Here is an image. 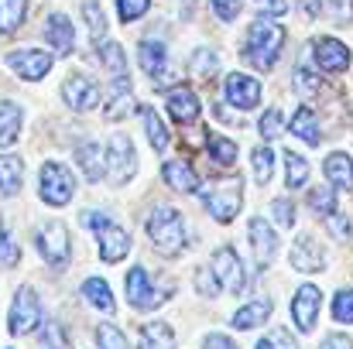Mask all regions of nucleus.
Returning <instances> with one entry per match:
<instances>
[{
    "instance_id": "obj_43",
    "label": "nucleus",
    "mask_w": 353,
    "mask_h": 349,
    "mask_svg": "<svg viewBox=\"0 0 353 349\" xmlns=\"http://www.w3.org/2000/svg\"><path fill=\"white\" fill-rule=\"evenodd\" d=\"M97 343H100V349H127V339L120 336V329H114L110 322H103L97 329Z\"/></svg>"
},
{
    "instance_id": "obj_25",
    "label": "nucleus",
    "mask_w": 353,
    "mask_h": 349,
    "mask_svg": "<svg viewBox=\"0 0 353 349\" xmlns=\"http://www.w3.org/2000/svg\"><path fill=\"white\" fill-rule=\"evenodd\" d=\"M21 123H24V114L17 103H0V147H10L21 137Z\"/></svg>"
},
{
    "instance_id": "obj_32",
    "label": "nucleus",
    "mask_w": 353,
    "mask_h": 349,
    "mask_svg": "<svg viewBox=\"0 0 353 349\" xmlns=\"http://www.w3.org/2000/svg\"><path fill=\"white\" fill-rule=\"evenodd\" d=\"M206 147H210V158H213V165H223V168H230L236 161V144L230 137H220V134H213L210 140H206Z\"/></svg>"
},
{
    "instance_id": "obj_18",
    "label": "nucleus",
    "mask_w": 353,
    "mask_h": 349,
    "mask_svg": "<svg viewBox=\"0 0 353 349\" xmlns=\"http://www.w3.org/2000/svg\"><path fill=\"white\" fill-rule=\"evenodd\" d=\"M168 114H172V120H179V123L199 120V114H203L199 96H196L189 86H175V89L168 93Z\"/></svg>"
},
{
    "instance_id": "obj_40",
    "label": "nucleus",
    "mask_w": 353,
    "mask_h": 349,
    "mask_svg": "<svg viewBox=\"0 0 353 349\" xmlns=\"http://www.w3.org/2000/svg\"><path fill=\"white\" fill-rule=\"evenodd\" d=\"M216 65H220V62H216V55H213L210 48H199V52L192 55V76H196V79H210V76L216 72Z\"/></svg>"
},
{
    "instance_id": "obj_4",
    "label": "nucleus",
    "mask_w": 353,
    "mask_h": 349,
    "mask_svg": "<svg viewBox=\"0 0 353 349\" xmlns=\"http://www.w3.org/2000/svg\"><path fill=\"white\" fill-rule=\"evenodd\" d=\"M41 199L48 202V206H65L72 195H76V178H72V171L65 168V165H59V161H45L41 165Z\"/></svg>"
},
{
    "instance_id": "obj_30",
    "label": "nucleus",
    "mask_w": 353,
    "mask_h": 349,
    "mask_svg": "<svg viewBox=\"0 0 353 349\" xmlns=\"http://www.w3.org/2000/svg\"><path fill=\"white\" fill-rule=\"evenodd\" d=\"M76 161H79V168H83L86 182H100V175H103V165H100V147H97L93 140L76 147Z\"/></svg>"
},
{
    "instance_id": "obj_2",
    "label": "nucleus",
    "mask_w": 353,
    "mask_h": 349,
    "mask_svg": "<svg viewBox=\"0 0 353 349\" xmlns=\"http://www.w3.org/2000/svg\"><path fill=\"white\" fill-rule=\"evenodd\" d=\"M148 236L168 257H175V253L185 250V226H182V216L175 209H154L148 216Z\"/></svg>"
},
{
    "instance_id": "obj_15",
    "label": "nucleus",
    "mask_w": 353,
    "mask_h": 349,
    "mask_svg": "<svg viewBox=\"0 0 353 349\" xmlns=\"http://www.w3.org/2000/svg\"><path fill=\"white\" fill-rule=\"evenodd\" d=\"M247 236H250V250H254L257 267H268L274 260V253H278V233L271 230L264 220H250Z\"/></svg>"
},
{
    "instance_id": "obj_55",
    "label": "nucleus",
    "mask_w": 353,
    "mask_h": 349,
    "mask_svg": "<svg viewBox=\"0 0 353 349\" xmlns=\"http://www.w3.org/2000/svg\"><path fill=\"white\" fill-rule=\"evenodd\" d=\"M48 349H55V346H48Z\"/></svg>"
},
{
    "instance_id": "obj_5",
    "label": "nucleus",
    "mask_w": 353,
    "mask_h": 349,
    "mask_svg": "<svg viewBox=\"0 0 353 349\" xmlns=\"http://www.w3.org/2000/svg\"><path fill=\"white\" fill-rule=\"evenodd\" d=\"M41 326V305H38V295L34 288H17L14 295V305H10V315H7V329L14 336H28Z\"/></svg>"
},
{
    "instance_id": "obj_37",
    "label": "nucleus",
    "mask_w": 353,
    "mask_h": 349,
    "mask_svg": "<svg viewBox=\"0 0 353 349\" xmlns=\"http://www.w3.org/2000/svg\"><path fill=\"white\" fill-rule=\"evenodd\" d=\"M250 158H254V178H257V185H268L271 182V168H274V154L268 147H257Z\"/></svg>"
},
{
    "instance_id": "obj_39",
    "label": "nucleus",
    "mask_w": 353,
    "mask_h": 349,
    "mask_svg": "<svg viewBox=\"0 0 353 349\" xmlns=\"http://www.w3.org/2000/svg\"><path fill=\"white\" fill-rule=\"evenodd\" d=\"M17 260H21V250H17L14 236L7 233L3 220H0V267H17Z\"/></svg>"
},
{
    "instance_id": "obj_44",
    "label": "nucleus",
    "mask_w": 353,
    "mask_h": 349,
    "mask_svg": "<svg viewBox=\"0 0 353 349\" xmlns=\"http://www.w3.org/2000/svg\"><path fill=\"white\" fill-rule=\"evenodd\" d=\"M148 3L151 0H117V7H120V21L123 24H130V21H137L144 10H148Z\"/></svg>"
},
{
    "instance_id": "obj_42",
    "label": "nucleus",
    "mask_w": 353,
    "mask_h": 349,
    "mask_svg": "<svg viewBox=\"0 0 353 349\" xmlns=\"http://www.w3.org/2000/svg\"><path fill=\"white\" fill-rule=\"evenodd\" d=\"M333 319L336 322H353V288H343L336 298H333Z\"/></svg>"
},
{
    "instance_id": "obj_35",
    "label": "nucleus",
    "mask_w": 353,
    "mask_h": 349,
    "mask_svg": "<svg viewBox=\"0 0 353 349\" xmlns=\"http://www.w3.org/2000/svg\"><path fill=\"white\" fill-rule=\"evenodd\" d=\"M100 62H103V69H107L110 76H117V79L127 76V62H123L120 45H100Z\"/></svg>"
},
{
    "instance_id": "obj_28",
    "label": "nucleus",
    "mask_w": 353,
    "mask_h": 349,
    "mask_svg": "<svg viewBox=\"0 0 353 349\" xmlns=\"http://www.w3.org/2000/svg\"><path fill=\"white\" fill-rule=\"evenodd\" d=\"M83 295H86V302H90L93 308H100V312H114V291H110V284H107L103 277H90V281H83Z\"/></svg>"
},
{
    "instance_id": "obj_38",
    "label": "nucleus",
    "mask_w": 353,
    "mask_h": 349,
    "mask_svg": "<svg viewBox=\"0 0 353 349\" xmlns=\"http://www.w3.org/2000/svg\"><path fill=\"white\" fill-rule=\"evenodd\" d=\"M309 206H312L319 216H333V213H336V192H333V189H312V192H309Z\"/></svg>"
},
{
    "instance_id": "obj_17",
    "label": "nucleus",
    "mask_w": 353,
    "mask_h": 349,
    "mask_svg": "<svg viewBox=\"0 0 353 349\" xmlns=\"http://www.w3.org/2000/svg\"><path fill=\"white\" fill-rule=\"evenodd\" d=\"M292 267H295V271H305V274L323 271V267H326L323 246H319L312 236H299V240L292 243Z\"/></svg>"
},
{
    "instance_id": "obj_8",
    "label": "nucleus",
    "mask_w": 353,
    "mask_h": 349,
    "mask_svg": "<svg viewBox=\"0 0 353 349\" xmlns=\"http://www.w3.org/2000/svg\"><path fill=\"white\" fill-rule=\"evenodd\" d=\"M107 168H110L114 185H127L137 175V154H134V144L123 134H114V140L107 147Z\"/></svg>"
},
{
    "instance_id": "obj_51",
    "label": "nucleus",
    "mask_w": 353,
    "mask_h": 349,
    "mask_svg": "<svg viewBox=\"0 0 353 349\" xmlns=\"http://www.w3.org/2000/svg\"><path fill=\"white\" fill-rule=\"evenodd\" d=\"M203 349H236V343L230 339V336H220V332H213V336H206Z\"/></svg>"
},
{
    "instance_id": "obj_19",
    "label": "nucleus",
    "mask_w": 353,
    "mask_h": 349,
    "mask_svg": "<svg viewBox=\"0 0 353 349\" xmlns=\"http://www.w3.org/2000/svg\"><path fill=\"white\" fill-rule=\"evenodd\" d=\"M161 175H165L168 189H175V192H196L199 189V175L189 161H165Z\"/></svg>"
},
{
    "instance_id": "obj_52",
    "label": "nucleus",
    "mask_w": 353,
    "mask_h": 349,
    "mask_svg": "<svg viewBox=\"0 0 353 349\" xmlns=\"http://www.w3.org/2000/svg\"><path fill=\"white\" fill-rule=\"evenodd\" d=\"M45 343H48V346L65 349V339H62V329H59L55 322H48V326H45Z\"/></svg>"
},
{
    "instance_id": "obj_16",
    "label": "nucleus",
    "mask_w": 353,
    "mask_h": 349,
    "mask_svg": "<svg viewBox=\"0 0 353 349\" xmlns=\"http://www.w3.org/2000/svg\"><path fill=\"white\" fill-rule=\"evenodd\" d=\"M261 100V83L243 76V72H234L227 76V103L236 107V110H254Z\"/></svg>"
},
{
    "instance_id": "obj_22",
    "label": "nucleus",
    "mask_w": 353,
    "mask_h": 349,
    "mask_svg": "<svg viewBox=\"0 0 353 349\" xmlns=\"http://www.w3.org/2000/svg\"><path fill=\"white\" fill-rule=\"evenodd\" d=\"M45 38L52 41V48L59 55H69L72 52V24H69V17L65 14H52L48 24H45Z\"/></svg>"
},
{
    "instance_id": "obj_9",
    "label": "nucleus",
    "mask_w": 353,
    "mask_h": 349,
    "mask_svg": "<svg viewBox=\"0 0 353 349\" xmlns=\"http://www.w3.org/2000/svg\"><path fill=\"white\" fill-rule=\"evenodd\" d=\"M168 295H172V288H161V291H154V288H151V281H148V271H144V267H130V271H127V298H130V305H134V308L151 312V308H158Z\"/></svg>"
},
{
    "instance_id": "obj_26",
    "label": "nucleus",
    "mask_w": 353,
    "mask_h": 349,
    "mask_svg": "<svg viewBox=\"0 0 353 349\" xmlns=\"http://www.w3.org/2000/svg\"><path fill=\"white\" fill-rule=\"evenodd\" d=\"M141 349H175V332L168 322H148L141 329Z\"/></svg>"
},
{
    "instance_id": "obj_20",
    "label": "nucleus",
    "mask_w": 353,
    "mask_h": 349,
    "mask_svg": "<svg viewBox=\"0 0 353 349\" xmlns=\"http://www.w3.org/2000/svg\"><path fill=\"white\" fill-rule=\"evenodd\" d=\"M137 62H141V69H144L151 79H161L165 69H168V48L158 45V41H141V48H137Z\"/></svg>"
},
{
    "instance_id": "obj_50",
    "label": "nucleus",
    "mask_w": 353,
    "mask_h": 349,
    "mask_svg": "<svg viewBox=\"0 0 353 349\" xmlns=\"http://www.w3.org/2000/svg\"><path fill=\"white\" fill-rule=\"evenodd\" d=\"M254 7L264 10V14H285L288 10V0H254Z\"/></svg>"
},
{
    "instance_id": "obj_27",
    "label": "nucleus",
    "mask_w": 353,
    "mask_h": 349,
    "mask_svg": "<svg viewBox=\"0 0 353 349\" xmlns=\"http://www.w3.org/2000/svg\"><path fill=\"white\" fill-rule=\"evenodd\" d=\"M292 134H295L299 140H305V144H319V140H323L319 120H316V114H312L309 107H299V114L292 116Z\"/></svg>"
},
{
    "instance_id": "obj_23",
    "label": "nucleus",
    "mask_w": 353,
    "mask_h": 349,
    "mask_svg": "<svg viewBox=\"0 0 353 349\" xmlns=\"http://www.w3.org/2000/svg\"><path fill=\"white\" fill-rule=\"evenodd\" d=\"M268 319H271V302H268V298H257V302L236 308L234 329H257V326H264Z\"/></svg>"
},
{
    "instance_id": "obj_46",
    "label": "nucleus",
    "mask_w": 353,
    "mask_h": 349,
    "mask_svg": "<svg viewBox=\"0 0 353 349\" xmlns=\"http://www.w3.org/2000/svg\"><path fill=\"white\" fill-rule=\"evenodd\" d=\"M213 3V14L227 24V21H236V14H240V0H210Z\"/></svg>"
},
{
    "instance_id": "obj_24",
    "label": "nucleus",
    "mask_w": 353,
    "mask_h": 349,
    "mask_svg": "<svg viewBox=\"0 0 353 349\" xmlns=\"http://www.w3.org/2000/svg\"><path fill=\"white\" fill-rule=\"evenodd\" d=\"M24 182V161L14 154H0V192L3 195H17Z\"/></svg>"
},
{
    "instance_id": "obj_1",
    "label": "nucleus",
    "mask_w": 353,
    "mask_h": 349,
    "mask_svg": "<svg viewBox=\"0 0 353 349\" xmlns=\"http://www.w3.org/2000/svg\"><path fill=\"white\" fill-rule=\"evenodd\" d=\"M281 45H285V28L274 24V21H254L250 31H247V52L243 59L254 62L257 69H271L281 55Z\"/></svg>"
},
{
    "instance_id": "obj_45",
    "label": "nucleus",
    "mask_w": 353,
    "mask_h": 349,
    "mask_svg": "<svg viewBox=\"0 0 353 349\" xmlns=\"http://www.w3.org/2000/svg\"><path fill=\"white\" fill-rule=\"evenodd\" d=\"M271 213H274L278 226H292V223H295V206H292L288 199H278V202H271Z\"/></svg>"
},
{
    "instance_id": "obj_53",
    "label": "nucleus",
    "mask_w": 353,
    "mask_h": 349,
    "mask_svg": "<svg viewBox=\"0 0 353 349\" xmlns=\"http://www.w3.org/2000/svg\"><path fill=\"white\" fill-rule=\"evenodd\" d=\"M323 349H353V343H350V336H326V343H323Z\"/></svg>"
},
{
    "instance_id": "obj_47",
    "label": "nucleus",
    "mask_w": 353,
    "mask_h": 349,
    "mask_svg": "<svg viewBox=\"0 0 353 349\" xmlns=\"http://www.w3.org/2000/svg\"><path fill=\"white\" fill-rule=\"evenodd\" d=\"M257 349H295V339L288 336V332H271V336H264L261 343H257Z\"/></svg>"
},
{
    "instance_id": "obj_29",
    "label": "nucleus",
    "mask_w": 353,
    "mask_h": 349,
    "mask_svg": "<svg viewBox=\"0 0 353 349\" xmlns=\"http://www.w3.org/2000/svg\"><path fill=\"white\" fill-rule=\"evenodd\" d=\"M28 0H0V34H14L24 24Z\"/></svg>"
},
{
    "instance_id": "obj_7",
    "label": "nucleus",
    "mask_w": 353,
    "mask_h": 349,
    "mask_svg": "<svg viewBox=\"0 0 353 349\" xmlns=\"http://www.w3.org/2000/svg\"><path fill=\"white\" fill-rule=\"evenodd\" d=\"M34 246L38 253L52 264V267H65L69 264V233L59 220H48L34 230Z\"/></svg>"
},
{
    "instance_id": "obj_48",
    "label": "nucleus",
    "mask_w": 353,
    "mask_h": 349,
    "mask_svg": "<svg viewBox=\"0 0 353 349\" xmlns=\"http://www.w3.org/2000/svg\"><path fill=\"white\" fill-rule=\"evenodd\" d=\"M295 89H299L302 96H312V93L319 89V79H316L309 69H299V72H295Z\"/></svg>"
},
{
    "instance_id": "obj_12",
    "label": "nucleus",
    "mask_w": 353,
    "mask_h": 349,
    "mask_svg": "<svg viewBox=\"0 0 353 349\" xmlns=\"http://www.w3.org/2000/svg\"><path fill=\"white\" fill-rule=\"evenodd\" d=\"M319 305H323V295L316 284H302L292 298V319L299 326V332H312L316 329V319H319Z\"/></svg>"
},
{
    "instance_id": "obj_14",
    "label": "nucleus",
    "mask_w": 353,
    "mask_h": 349,
    "mask_svg": "<svg viewBox=\"0 0 353 349\" xmlns=\"http://www.w3.org/2000/svg\"><path fill=\"white\" fill-rule=\"evenodd\" d=\"M316 52V65L323 69V72H347L350 69V48L343 45V41H336V38H319L316 45H312Z\"/></svg>"
},
{
    "instance_id": "obj_10",
    "label": "nucleus",
    "mask_w": 353,
    "mask_h": 349,
    "mask_svg": "<svg viewBox=\"0 0 353 349\" xmlns=\"http://www.w3.org/2000/svg\"><path fill=\"white\" fill-rule=\"evenodd\" d=\"M52 52H38V48H17L3 59V65L10 72H17L21 79H45L48 69H52Z\"/></svg>"
},
{
    "instance_id": "obj_31",
    "label": "nucleus",
    "mask_w": 353,
    "mask_h": 349,
    "mask_svg": "<svg viewBox=\"0 0 353 349\" xmlns=\"http://www.w3.org/2000/svg\"><path fill=\"white\" fill-rule=\"evenodd\" d=\"M141 116H144V127H148V140H151V147H154L158 154H165V151H168V130H165L161 116L154 114V107H141Z\"/></svg>"
},
{
    "instance_id": "obj_54",
    "label": "nucleus",
    "mask_w": 353,
    "mask_h": 349,
    "mask_svg": "<svg viewBox=\"0 0 353 349\" xmlns=\"http://www.w3.org/2000/svg\"><path fill=\"white\" fill-rule=\"evenodd\" d=\"M330 230L336 233V236H343V240H347V236H350V223H347L343 216H333V220H330Z\"/></svg>"
},
{
    "instance_id": "obj_33",
    "label": "nucleus",
    "mask_w": 353,
    "mask_h": 349,
    "mask_svg": "<svg viewBox=\"0 0 353 349\" xmlns=\"http://www.w3.org/2000/svg\"><path fill=\"white\" fill-rule=\"evenodd\" d=\"M134 110H137V100L130 96L127 83H120V93L114 96V100H110V107H107V114H103V116H107V120L114 123V120H123V116H130Z\"/></svg>"
},
{
    "instance_id": "obj_41",
    "label": "nucleus",
    "mask_w": 353,
    "mask_h": 349,
    "mask_svg": "<svg viewBox=\"0 0 353 349\" xmlns=\"http://www.w3.org/2000/svg\"><path fill=\"white\" fill-rule=\"evenodd\" d=\"M281 127H285V114H281V107L264 110V116H261V137H264V140H274V137L281 134Z\"/></svg>"
},
{
    "instance_id": "obj_49",
    "label": "nucleus",
    "mask_w": 353,
    "mask_h": 349,
    "mask_svg": "<svg viewBox=\"0 0 353 349\" xmlns=\"http://www.w3.org/2000/svg\"><path fill=\"white\" fill-rule=\"evenodd\" d=\"M196 288H199L206 298H213V295H216V284H213L210 271H196Z\"/></svg>"
},
{
    "instance_id": "obj_21",
    "label": "nucleus",
    "mask_w": 353,
    "mask_h": 349,
    "mask_svg": "<svg viewBox=\"0 0 353 349\" xmlns=\"http://www.w3.org/2000/svg\"><path fill=\"white\" fill-rule=\"evenodd\" d=\"M326 178L333 182V189H353V158L343 151H333L323 165Z\"/></svg>"
},
{
    "instance_id": "obj_11",
    "label": "nucleus",
    "mask_w": 353,
    "mask_h": 349,
    "mask_svg": "<svg viewBox=\"0 0 353 349\" xmlns=\"http://www.w3.org/2000/svg\"><path fill=\"white\" fill-rule=\"evenodd\" d=\"M213 274H216V281H220L230 295H240L243 284H247L243 264H240V257H236L234 246H220V250L213 253Z\"/></svg>"
},
{
    "instance_id": "obj_36",
    "label": "nucleus",
    "mask_w": 353,
    "mask_h": 349,
    "mask_svg": "<svg viewBox=\"0 0 353 349\" xmlns=\"http://www.w3.org/2000/svg\"><path fill=\"white\" fill-rule=\"evenodd\" d=\"M83 17L90 21V34H93V41H103V34H107V17H103V10H100L97 0H86V3H83Z\"/></svg>"
},
{
    "instance_id": "obj_34",
    "label": "nucleus",
    "mask_w": 353,
    "mask_h": 349,
    "mask_svg": "<svg viewBox=\"0 0 353 349\" xmlns=\"http://www.w3.org/2000/svg\"><path fill=\"white\" fill-rule=\"evenodd\" d=\"M285 165H288V178H285L288 189H302L305 178H309V161L295 151H285Z\"/></svg>"
},
{
    "instance_id": "obj_13",
    "label": "nucleus",
    "mask_w": 353,
    "mask_h": 349,
    "mask_svg": "<svg viewBox=\"0 0 353 349\" xmlns=\"http://www.w3.org/2000/svg\"><path fill=\"white\" fill-rule=\"evenodd\" d=\"M62 100L72 107V110H93L97 107V100H100V89H97V83L90 79V76H69L65 83H62Z\"/></svg>"
},
{
    "instance_id": "obj_6",
    "label": "nucleus",
    "mask_w": 353,
    "mask_h": 349,
    "mask_svg": "<svg viewBox=\"0 0 353 349\" xmlns=\"http://www.w3.org/2000/svg\"><path fill=\"white\" fill-rule=\"evenodd\" d=\"M240 202H243V182L240 178H227V182H220L206 192V209L216 223H230L240 213Z\"/></svg>"
},
{
    "instance_id": "obj_3",
    "label": "nucleus",
    "mask_w": 353,
    "mask_h": 349,
    "mask_svg": "<svg viewBox=\"0 0 353 349\" xmlns=\"http://www.w3.org/2000/svg\"><path fill=\"white\" fill-rule=\"evenodd\" d=\"M79 220H83V226H93L97 230V236H100V257L107 264H120L130 253V236L120 230L117 223H110L103 213H83Z\"/></svg>"
}]
</instances>
